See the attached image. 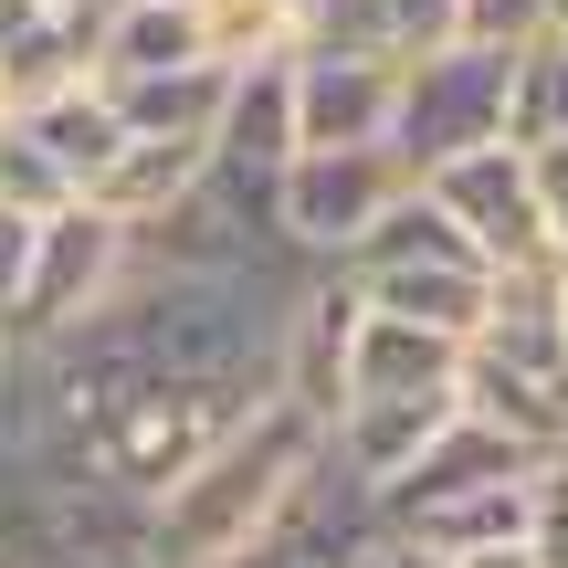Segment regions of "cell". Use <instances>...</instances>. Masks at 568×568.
Instances as JSON below:
<instances>
[{
	"label": "cell",
	"mask_w": 568,
	"mask_h": 568,
	"mask_svg": "<svg viewBox=\"0 0 568 568\" xmlns=\"http://www.w3.org/2000/svg\"><path fill=\"white\" fill-rule=\"evenodd\" d=\"M347 568H443V558H432L422 537H400V527H368V537H358V558H347Z\"/></svg>",
	"instance_id": "cell-25"
},
{
	"label": "cell",
	"mask_w": 568,
	"mask_h": 568,
	"mask_svg": "<svg viewBox=\"0 0 568 568\" xmlns=\"http://www.w3.org/2000/svg\"><path fill=\"white\" fill-rule=\"evenodd\" d=\"M169 74H222L201 0H116L95 21V84H169Z\"/></svg>",
	"instance_id": "cell-13"
},
{
	"label": "cell",
	"mask_w": 568,
	"mask_h": 568,
	"mask_svg": "<svg viewBox=\"0 0 568 568\" xmlns=\"http://www.w3.org/2000/svg\"><path fill=\"white\" fill-rule=\"evenodd\" d=\"M443 568H537L527 537H495V548H464V558H443Z\"/></svg>",
	"instance_id": "cell-27"
},
{
	"label": "cell",
	"mask_w": 568,
	"mask_h": 568,
	"mask_svg": "<svg viewBox=\"0 0 568 568\" xmlns=\"http://www.w3.org/2000/svg\"><path fill=\"white\" fill-rule=\"evenodd\" d=\"M464 410H485L495 432L558 453L568 443V326L548 274H495L485 326L464 337Z\"/></svg>",
	"instance_id": "cell-3"
},
{
	"label": "cell",
	"mask_w": 568,
	"mask_h": 568,
	"mask_svg": "<svg viewBox=\"0 0 568 568\" xmlns=\"http://www.w3.org/2000/svg\"><path fill=\"white\" fill-rule=\"evenodd\" d=\"M527 464H548V453L516 443V432H495L485 410H453V422L379 485V527H400L410 506H432V495H453V485H495V474H527Z\"/></svg>",
	"instance_id": "cell-12"
},
{
	"label": "cell",
	"mask_w": 568,
	"mask_h": 568,
	"mask_svg": "<svg viewBox=\"0 0 568 568\" xmlns=\"http://www.w3.org/2000/svg\"><path fill=\"white\" fill-rule=\"evenodd\" d=\"M11 116L32 126L42 148H53V169L74 180V201L105 180V159L126 148V116H116V95H105L95 74H84V84H63V95H42V105H11Z\"/></svg>",
	"instance_id": "cell-17"
},
{
	"label": "cell",
	"mask_w": 568,
	"mask_h": 568,
	"mask_svg": "<svg viewBox=\"0 0 568 568\" xmlns=\"http://www.w3.org/2000/svg\"><path fill=\"white\" fill-rule=\"evenodd\" d=\"M422 389H464V337L358 305V326H347V400H422Z\"/></svg>",
	"instance_id": "cell-14"
},
{
	"label": "cell",
	"mask_w": 568,
	"mask_h": 568,
	"mask_svg": "<svg viewBox=\"0 0 568 568\" xmlns=\"http://www.w3.org/2000/svg\"><path fill=\"white\" fill-rule=\"evenodd\" d=\"M126 264H138V232H126L116 211H95V201L42 211V222H32V264H21L11 305H0L11 358H32V347L74 337L84 316H105V305H116V284H126Z\"/></svg>",
	"instance_id": "cell-5"
},
{
	"label": "cell",
	"mask_w": 568,
	"mask_h": 568,
	"mask_svg": "<svg viewBox=\"0 0 568 568\" xmlns=\"http://www.w3.org/2000/svg\"><path fill=\"white\" fill-rule=\"evenodd\" d=\"M201 169H211V138H159V126H126V148L105 159V180L84 190V201H95V211H116L126 232H148V222H159V211L180 201L190 180H201Z\"/></svg>",
	"instance_id": "cell-15"
},
{
	"label": "cell",
	"mask_w": 568,
	"mask_h": 568,
	"mask_svg": "<svg viewBox=\"0 0 568 568\" xmlns=\"http://www.w3.org/2000/svg\"><path fill=\"white\" fill-rule=\"evenodd\" d=\"M527 548H537V568H568V443L537 464V527H527Z\"/></svg>",
	"instance_id": "cell-22"
},
{
	"label": "cell",
	"mask_w": 568,
	"mask_h": 568,
	"mask_svg": "<svg viewBox=\"0 0 568 568\" xmlns=\"http://www.w3.org/2000/svg\"><path fill=\"white\" fill-rule=\"evenodd\" d=\"M274 11H284V21H295V32H305V11H316V0H274Z\"/></svg>",
	"instance_id": "cell-29"
},
{
	"label": "cell",
	"mask_w": 568,
	"mask_h": 568,
	"mask_svg": "<svg viewBox=\"0 0 568 568\" xmlns=\"http://www.w3.org/2000/svg\"><path fill=\"white\" fill-rule=\"evenodd\" d=\"M537 32H558L548 0H453V42H485V53H527Z\"/></svg>",
	"instance_id": "cell-21"
},
{
	"label": "cell",
	"mask_w": 568,
	"mask_h": 568,
	"mask_svg": "<svg viewBox=\"0 0 568 568\" xmlns=\"http://www.w3.org/2000/svg\"><path fill=\"white\" fill-rule=\"evenodd\" d=\"M274 379H222V368H159V379L138 389V400L116 410V422L84 443V474H95L116 506H159L169 485H190V474L211 464V453L232 443V432L253 422V400H264Z\"/></svg>",
	"instance_id": "cell-2"
},
{
	"label": "cell",
	"mask_w": 568,
	"mask_h": 568,
	"mask_svg": "<svg viewBox=\"0 0 568 568\" xmlns=\"http://www.w3.org/2000/svg\"><path fill=\"white\" fill-rule=\"evenodd\" d=\"M527 169H537V211H548V253L568 264V138L558 148H527Z\"/></svg>",
	"instance_id": "cell-24"
},
{
	"label": "cell",
	"mask_w": 568,
	"mask_h": 568,
	"mask_svg": "<svg viewBox=\"0 0 568 568\" xmlns=\"http://www.w3.org/2000/svg\"><path fill=\"white\" fill-rule=\"evenodd\" d=\"M337 274L358 284V305L410 316V326H443V337H474V326H485V305H495V264L453 232V211L432 201V190H410V201L389 211V222L368 232Z\"/></svg>",
	"instance_id": "cell-4"
},
{
	"label": "cell",
	"mask_w": 568,
	"mask_h": 568,
	"mask_svg": "<svg viewBox=\"0 0 568 568\" xmlns=\"http://www.w3.org/2000/svg\"><path fill=\"white\" fill-rule=\"evenodd\" d=\"M379 42L389 53H432V42H453V0H379Z\"/></svg>",
	"instance_id": "cell-23"
},
{
	"label": "cell",
	"mask_w": 568,
	"mask_h": 568,
	"mask_svg": "<svg viewBox=\"0 0 568 568\" xmlns=\"http://www.w3.org/2000/svg\"><path fill=\"white\" fill-rule=\"evenodd\" d=\"M506 63L516 53H485V42H432V53L400 63V105H389V148L410 169H443L464 148L506 138Z\"/></svg>",
	"instance_id": "cell-7"
},
{
	"label": "cell",
	"mask_w": 568,
	"mask_h": 568,
	"mask_svg": "<svg viewBox=\"0 0 568 568\" xmlns=\"http://www.w3.org/2000/svg\"><path fill=\"white\" fill-rule=\"evenodd\" d=\"M316 464H326V422H316V410H295L284 389H264L253 422L232 432L190 485H169L159 506H148V558H169V568L232 558L253 527H274V516L295 506V485H305Z\"/></svg>",
	"instance_id": "cell-1"
},
{
	"label": "cell",
	"mask_w": 568,
	"mask_h": 568,
	"mask_svg": "<svg viewBox=\"0 0 568 568\" xmlns=\"http://www.w3.org/2000/svg\"><path fill=\"white\" fill-rule=\"evenodd\" d=\"M422 190H432V201L453 211V232H464V243L485 253L495 274H558V253H548V211H537V169H527V148L485 138V148H464V159L422 169Z\"/></svg>",
	"instance_id": "cell-8"
},
{
	"label": "cell",
	"mask_w": 568,
	"mask_h": 568,
	"mask_svg": "<svg viewBox=\"0 0 568 568\" xmlns=\"http://www.w3.org/2000/svg\"><path fill=\"white\" fill-rule=\"evenodd\" d=\"M410 190H422V169H410L389 138H368V148H295L284 180H274V232L316 274H337L347 253L410 201Z\"/></svg>",
	"instance_id": "cell-6"
},
{
	"label": "cell",
	"mask_w": 568,
	"mask_h": 568,
	"mask_svg": "<svg viewBox=\"0 0 568 568\" xmlns=\"http://www.w3.org/2000/svg\"><path fill=\"white\" fill-rule=\"evenodd\" d=\"M201 32H211V63H253V53H284L295 42V21L274 11V0H201Z\"/></svg>",
	"instance_id": "cell-20"
},
{
	"label": "cell",
	"mask_w": 568,
	"mask_h": 568,
	"mask_svg": "<svg viewBox=\"0 0 568 568\" xmlns=\"http://www.w3.org/2000/svg\"><path fill=\"white\" fill-rule=\"evenodd\" d=\"M537 527V464L527 474H495V485H453L432 506L400 516V537H422L432 558H464V548H495V537H527Z\"/></svg>",
	"instance_id": "cell-16"
},
{
	"label": "cell",
	"mask_w": 568,
	"mask_h": 568,
	"mask_svg": "<svg viewBox=\"0 0 568 568\" xmlns=\"http://www.w3.org/2000/svg\"><path fill=\"white\" fill-rule=\"evenodd\" d=\"M368 527H379L368 485H347V474H337V453H326V464L295 485V506H284L274 527H253L243 548H232V558H211V568H347Z\"/></svg>",
	"instance_id": "cell-11"
},
{
	"label": "cell",
	"mask_w": 568,
	"mask_h": 568,
	"mask_svg": "<svg viewBox=\"0 0 568 568\" xmlns=\"http://www.w3.org/2000/svg\"><path fill=\"white\" fill-rule=\"evenodd\" d=\"M558 42H568V21H558Z\"/></svg>",
	"instance_id": "cell-32"
},
{
	"label": "cell",
	"mask_w": 568,
	"mask_h": 568,
	"mask_svg": "<svg viewBox=\"0 0 568 568\" xmlns=\"http://www.w3.org/2000/svg\"><path fill=\"white\" fill-rule=\"evenodd\" d=\"M21 264H32V211H11V201H0V305H11Z\"/></svg>",
	"instance_id": "cell-26"
},
{
	"label": "cell",
	"mask_w": 568,
	"mask_h": 568,
	"mask_svg": "<svg viewBox=\"0 0 568 568\" xmlns=\"http://www.w3.org/2000/svg\"><path fill=\"white\" fill-rule=\"evenodd\" d=\"M389 105H400V53H368V42H295V126H305V148L389 138Z\"/></svg>",
	"instance_id": "cell-10"
},
{
	"label": "cell",
	"mask_w": 568,
	"mask_h": 568,
	"mask_svg": "<svg viewBox=\"0 0 568 568\" xmlns=\"http://www.w3.org/2000/svg\"><path fill=\"white\" fill-rule=\"evenodd\" d=\"M295 148H305V126H295V42H284V53H253V63L222 74V105H211V169L274 201V180H284Z\"/></svg>",
	"instance_id": "cell-9"
},
{
	"label": "cell",
	"mask_w": 568,
	"mask_h": 568,
	"mask_svg": "<svg viewBox=\"0 0 568 568\" xmlns=\"http://www.w3.org/2000/svg\"><path fill=\"white\" fill-rule=\"evenodd\" d=\"M568 138V42L537 32L506 63V148H558Z\"/></svg>",
	"instance_id": "cell-18"
},
{
	"label": "cell",
	"mask_w": 568,
	"mask_h": 568,
	"mask_svg": "<svg viewBox=\"0 0 568 568\" xmlns=\"http://www.w3.org/2000/svg\"><path fill=\"white\" fill-rule=\"evenodd\" d=\"M548 11H558V21H568V0H548Z\"/></svg>",
	"instance_id": "cell-31"
},
{
	"label": "cell",
	"mask_w": 568,
	"mask_h": 568,
	"mask_svg": "<svg viewBox=\"0 0 568 568\" xmlns=\"http://www.w3.org/2000/svg\"><path fill=\"white\" fill-rule=\"evenodd\" d=\"M548 295H558V326H568V264H558V274H548Z\"/></svg>",
	"instance_id": "cell-28"
},
{
	"label": "cell",
	"mask_w": 568,
	"mask_h": 568,
	"mask_svg": "<svg viewBox=\"0 0 568 568\" xmlns=\"http://www.w3.org/2000/svg\"><path fill=\"white\" fill-rule=\"evenodd\" d=\"M0 568H21V558H11V516H0Z\"/></svg>",
	"instance_id": "cell-30"
},
{
	"label": "cell",
	"mask_w": 568,
	"mask_h": 568,
	"mask_svg": "<svg viewBox=\"0 0 568 568\" xmlns=\"http://www.w3.org/2000/svg\"><path fill=\"white\" fill-rule=\"evenodd\" d=\"M0 201H11V211H32V222H42V211H63V201H74V180L53 169V148H42L32 126L11 116V105H0Z\"/></svg>",
	"instance_id": "cell-19"
}]
</instances>
